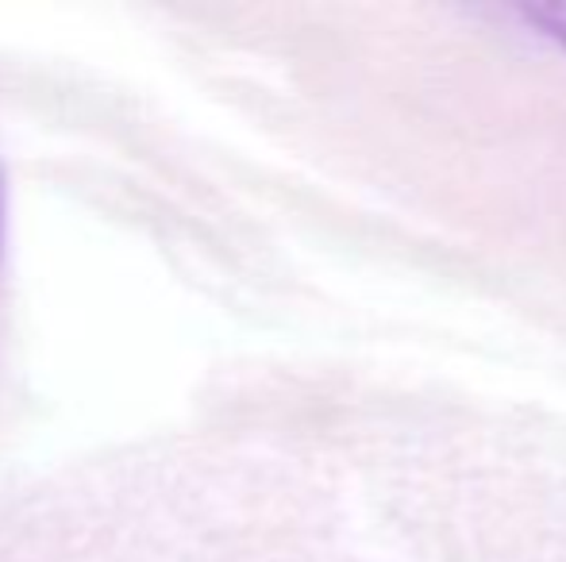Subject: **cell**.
Masks as SVG:
<instances>
[{"mask_svg": "<svg viewBox=\"0 0 566 562\" xmlns=\"http://www.w3.org/2000/svg\"><path fill=\"white\" fill-rule=\"evenodd\" d=\"M0 227H4V204H0Z\"/></svg>", "mask_w": 566, "mask_h": 562, "instance_id": "2", "label": "cell"}, {"mask_svg": "<svg viewBox=\"0 0 566 562\" xmlns=\"http://www.w3.org/2000/svg\"><path fill=\"white\" fill-rule=\"evenodd\" d=\"M521 15L528 23H536L547 39H555V43L566 51V0H539V4H524Z\"/></svg>", "mask_w": 566, "mask_h": 562, "instance_id": "1", "label": "cell"}]
</instances>
